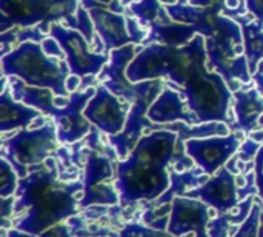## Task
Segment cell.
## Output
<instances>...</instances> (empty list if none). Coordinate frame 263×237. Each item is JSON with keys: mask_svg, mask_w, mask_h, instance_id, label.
I'll return each instance as SVG.
<instances>
[{"mask_svg": "<svg viewBox=\"0 0 263 237\" xmlns=\"http://www.w3.org/2000/svg\"><path fill=\"white\" fill-rule=\"evenodd\" d=\"M254 176H256V185L259 190V197L263 202V143L254 159Z\"/></svg>", "mask_w": 263, "mask_h": 237, "instance_id": "cell-34", "label": "cell"}, {"mask_svg": "<svg viewBox=\"0 0 263 237\" xmlns=\"http://www.w3.org/2000/svg\"><path fill=\"white\" fill-rule=\"evenodd\" d=\"M42 48H43V51H45L46 56H49V57H57V59H60V60H63V59L66 60L65 51L62 49L60 43H59L54 37L48 35V37L42 42Z\"/></svg>", "mask_w": 263, "mask_h": 237, "instance_id": "cell-33", "label": "cell"}, {"mask_svg": "<svg viewBox=\"0 0 263 237\" xmlns=\"http://www.w3.org/2000/svg\"><path fill=\"white\" fill-rule=\"evenodd\" d=\"M206 68L219 72L228 83L231 91H239L242 83H251L248 59L245 56L242 26L225 15H219L214 22V32L206 39Z\"/></svg>", "mask_w": 263, "mask_h": 237, "instance_id": "cell-4", "label": "cell"}, {"mask_svg": "<svg viewBox=\"0 0 263 237\" xmlns=\"http://www.w3.org/2000/svg\"><path fill=\"white\" fill-rule=\"evenodd\" d=\"M250 137H251L253 140L259 142V143H263V131H253V133L250 134Z\"/></svg>", "mask_w": 263, "mask_h": 237, "instance_id": "cell-43", "label": "cell"}, {"mask_svg": "<svg viewBox=\"0 0 263 237\" xmlns=\"http://www.w3.org/2000/svg\"><path fill=\"white\" fill-rule=\"evenodd\" d=\"M185 196L191 199H199L219 213L236 210L240 204L236 174L231 173L227 167L220 168L203 185L190 190Z\"/></svg>", "mask_w": 263, "mask_h": 237, "instance_id": "cell-15", "label": "cell"}, {"mask_svg": "<svg viewBox=\"0 0 263 237\" xmlns=\"http://www.w3.org/2000/svg\"><path fill=\"white\" fill-rule=\"evenodd\" d=\"M210 207L186 196H177L173 199V210L168 222V233L174 237H186L193 233L194 237L208 236Z\"/></svg>", "mask_w": 263, "mask_h": 237, "instance_id": "cell-14", "label": "cell"}, {"mask_svg": "<svg viewBox=\"0 0 263 237\" xmlns=\"http://www.w3.org/2000/svg\"><path fill=\"white\" fill-rule=\"evenodd\" d=\"M260 147H262V145H260L259 142H256V140H253L251 137H248L247 140L242 142V145H240V148H239L236 157H237L240 162L250 163V162H253V160L256 159V156H257Z\"/></svg>", "mask_w": 263, "mask_h": 237, "instance_id": "cell-31", "label": "cell"}, {"mask_svg": "<svg viewBox=\"0 0 263 237\" xmlns=\"http://www.w3.org/2000/svg\"><path fill=\"white\" fill-rule=\"evenodd\" d=\"M253 82L256 83V88L259 89L260 96L263 97V74H260V72H256V74L253 76Z\"/></svg>", "mask_w": 263, "mask_h": 237, "instance_id": "cell-41", "label": "cell"}, {"mask_svg": "<svg viewBox=\"0 0 263 237\" xmlns=\"http://www.w3.org/2000/svg\"><path fill=\"white\" fill-rule=\"evenodd\" d=\"M65 25L69 29H76V31L82 32L83 37L88 40V43L91 46L94 45V37H96L94 31H96V28H94V23H92V19H91L89 12L86 11V8L82 3L79 5L76 15H71L69 19L65 20Z\"/></svg>", "mask_w": 263, "mask_h": 237, "instance_id": "cell-26", "label": "cell"}, {"mask_svg": "<svg viewBox=\"0 0 263 237\" xmlns=\"http://www.w3.org/2000/svg\"><path fill=\"white\" fill-rule=\"evenodd\" d=\"M80 83H82V77L71 74V76L68 77V80H66V89H68V93H69V94L76 93V91L80 88Z\"/></svg>", "mask_w": 263, "mask_h": 237, "instance_id": "cell-38", "label": "cell"}, {"mask_svg": "<svg viewBox=\"0 0 263 237\" xmlns=\"http://www.w3.org/2000/svg\"><path fill=\"white\" fill-rule=\"evenodd\" d=\"M259 125H260V126H262V128H263V116H262V117H260V120H259Z\"/></svg>", "mask_w": 263, "mask_h": 237, "instance_id": "cell-47", "label": "cell"}, {"mask_svg": "<svg viewBox=\"0 0 263 237\" xmlns=\"http://www.w3.org/2000/svg\"><path fill=\"white\" fill-rule=\"evenodd\" d=\"M42 117V113L32 106L14 100L11 89H3L0 96V131L8 133L12 130H25L35 119Z\"/></svg>", "mask_w": 263, "mask_h": 237, "instance_id": "cell-20", "label": "cell"}, {"mask_svg": "<svg viewBox=\"0 0 263 237\" xmlns=\"http://www.w3.org/2000/svg\"><path fill=\"white\" fill-rule=\"evenodd\" d=\"M240 145V134L233 133L228 136L190 139L185 142V151L205 174L214 176L220 168L227 167L233 156L237 154Z\"/></svg>", "mask_w": 263, "mask_h": 237, "instance_id": "cell-11", "label": "cell"}, {"mask_svg": "<svg viewBox=\"0 0 263 237\" xmlns=\"http://www.w3.org/2000/svg\"><path fill=\"white\" fill-rule=\"evenodd\" d=\"M259 237H263V211H262V217H260V228H259Z\"/></svg>", "mask_w": 263, "mask_h": 237, "instance_id": "cell-44", "label": "cell"}, {"mask_svg": "<svg viewBox=\"0 0 263 237\" xmlns=\"http://www.w3.org/2000/svg\"><path fill=\"white\" fill-rule=\"evenodd\" d=\"M217 3H225V0H190V5L193 6H213Z\"/></svg>", "mask_w": 263, "mask_h": 237, "instance_id": "cell-40", "label": "cell"}, {"mask_svg": "<svg viewBox=\"0 0 263 237\" xmlns=\"http://www.w3.org/2000/svg\"><path fill=\"white\" fill-rule=\"evenodd\" d=\"M83 182H62L55 159L29 170L18 180L14 205V228L40 236L62 221L79 213L77 193H83Z\"/></svg>", "mask_w": 263, "mask_h": 237, "instance_id": "cell-1", "label": "cell"}, {"mask_svg": "<svg viewBox=\"0 0 263 237\" xmlns=\"http://www.w3.org/2000/svg\"><path fill=\"white\" fill-rule=\"evenodd\" d=\"M80 3L89 12L96 32L103 40L106 56H109L112 49L133 43L126 26V17L123 14L112 12L109 9V5L97 0H80Z\"/></svg>", "mask_w": 263, "mask_h": 237, "instance_id": "cell-16", "label": "cell"}, {"mask_svg": "<svg viewBox=\"0 0 263 237\" xmlns=\"http://www.w3.org/2000/svg\"><path fill=\"white\" fill-rule=\"evenodd\" d=\"M206 39L202 34H197L183 46L151 43L128 65L126 77L133 83L166 79L183 88L190 77L200 66L206 65Z\"/></svg>", "mask_w": 263, "mask_h": 237, "instance_id": "cell-2", "label": "cell"}, {"mask_svg": "<svg viewBox=\"0 0 263 237\" xmlns=\"http://www.w3.org/2000/svg\"><path fill=\"white\" fill-rule=\"evenodd\" d=\"M179 93L186 100L188 110L197 116L199 123L223 122L231 130L234 128V122L228 119L233 91L219 72L208 71L206 65H203Z\"/></svg>", "mask_w": 263, "mask_h": 237, "instance_id": "cell-5", "label": "cell"}, {"mask_svg": "<svg viewBox=\"0 0 263 237\" xmlns=\"http://www.w3.org/2000/svg\"><path fill=\"white\" fill-rule=\"evenodd\" d=\"M2 72L18 77L29 86L49 88L55 96L69 97L66 80L71 76L66 60L45 54L42 43L23 42L2 57Z\"/></svg>", "mask_w": 263, "mask_h": 237, "instance_id": "cell-3", "label": "cell"}, {"mask_svg": "<svg viewBox=\"0 0 263 237\" xmlns=\"http://www.w3.org/2000/svg\"><path fill=\"white\" fill-rule=\"evenodd\" d=\"M262 205L254 204L251 214L247 217V221L239 227L236 234L233 237H259L260 228V217H262Z\"/></svg>", "mask_w": 263, "mask_h": 237, "instance_id": "cell-30", "label": "cell"}, {"mask_svg": "<svg viewBox=\"0 0 263 237\" xmlns=\"http://www.w3.org/2000/svg\"><path fill=\"white\" fill-rule=\"evenodd\" d=\"M248 3V12H251L256 17V22L263 26V0H247Z\"/></svg>", "mask_w": 263, "mask_h": 237, "instance_id": "cell-37", "label": "cell"}, {"mask_svg": "<svg viewBox=\"0 0 263 237\" xmlns=\"http://www.w3.org/2000/svg\"><path fill=\"white\" fill-rule=\"evenodd\" d=\"M14 205H15V196L2 197L0 211H2V219L3 221H6V219H9V217L14 216Z\"/></svg>", "mask_w": 263, "mask_h": 237, "instance_id": "cell-36", "label": "cell"}, {"mask_svg": "<svg viewBox=\"0 0 263 237\" xmlns=\"http://www.w3.org/2000/svg\"><path fill=\"white\" fill-rule=\"evenodd\" d=\"M117 237H174L168 231L163 230H156L137 222H129L125 227H122L120 233Z\"/></svg>", "mask_w": 263, "mask_h": 237, "instance_id": "cell-29", "label": "cell"}, {"mask_svg": "<svg viewBox=\"0 0 263 237\" xmlns=\"http://www.w3.org/2000/svg\"><path fill=\"white\" fill-rule=\"evenodd\" d=\"M234 97V113L236 125L233 131L240 130L251 134L259 126V120L263 116V97L257 88H250L247 91L239 89L233 94Z\"/></svg>", "mask_w": 263, "mask_h": 237, "instance_id": "cell-19", "label": "cell"}, {"mask_svg": "<svg viewBox=\"0 0 263 237\" xmlns=\"http://www.w3.org/2000/svg\"><path fill=\"white\" fill-rule=\"evenodd\" d=\"M57 126L54 122L34 130H23L5 142L2 157L8 159L20 179L29 174V170L45 163L57 150Z\"/></svg>", "mask_w": 263, "mask_h": 237, "instance_id": "cell-8", "label": "cell"}, {"mask_svg": "<svg viewBox=\"0 0 263 237\" xmlns=\"http://www.w3.org/2000/svg\"><path fill=\"white\" fill-rule=\"evenodd\" d=\"M97 88L89 86L83 91H76L69 96V103L65 108H55L52 113L57 126V137L62 143H77L91 133V122L83 116V110L94 97Z\"/></svg>", "mask_w": 263, "mask_h": 237, "instance_id": "cell-12", "label": "cell"}, {"mask_svg": "<svg viewBox=\"0 0 263 237\" xmlns=\"http://www.w3.org/2000/svg\"><path fill=\"white\" fill-rule=\"evenodd\" d=\"M188 103L182 97V94L173 88H163L160 96L154 100L151 108L148 110V119L153 123L165 125L174 122H185L186 125H200L197 116L186 110Z\"/></svg>", "mask_w": 263, "mask_h": 237, "instance_id": "cell-17", "label": "cell"}, {"mask_svg": "<svg viewBox=\"0 0 263 237\" xmlns=\"http://www.w3.org/2000/svg\"><path fill=\"white\" fill-rule=\"evenodd\" d=\"M114 185L120 205L128 207L140 200H157L171 187V177L168 167L128 156L117 163Z\"/></svg>", "mask_w": 263, "mask_h": 237, "instance_id": "cell-6", "label": "cell"}, {"mask_svg": "<svg viewBox=\"0 0 263 237\" xmlns=\"http://www.w3.org/2000/svg\"><path fill=\"white\" fill-rule=\"evenodd\" d=\"M166 12L174 22L193 25L197 34L205 35V39L211 37L214 32V22L220 15L225 8V3H217L213 6H193L186 3H174L165 5Z\"/></svg>", "mask_w": 263, "mask_h": 237, "instance_id": "cell-18", "label": "cell"}, {"mask_svg": "<svg viewBox=\"0 0 263 237\" xmlns=\"http://www.w3.org/2000/svg\"><path fill=\"white\" fill-rule=\"evenodd\" d=\"M170 177H171V187L166 190V193H163L157 200L153 202L151 208L162 207L165 204H171L174 197L185 196L190 190H194V188L203 185L210 179V176L205 174L202 168H199V170H188V171H183V173L171 170L170 171Z\"/></svg>", "mask_w": 263, "mask_h": 237, "instance_id": "cell-24", "label": "cell"}, {"mask_svg": "<svg viewBox=\"0 0 263 237\" xmlns=\"http://www.w3.org/2000/svg\"><path fill=\"white\" fill-rule=\"evenodd\" d=\"M126 26H128V32H129L134 45L143 43V40L148 37V29H145L140 25V22H139L137 17H134V15L126 17Z\"/></svg>", "mask_w": 263, "mask_h": 237, "instance_id": "cell-32", "label": "cell"}, {"mask_svg": "<svg viewBox=\"0 0 263 237\" xmlns=\"http://www.w3.org/2000/svg\"><path fill=\"white\" fill-rule=\"evenodd\" d=\"M196 35L197 31L193 25L171 20L170 23H154L142 45L148 46L151 43H163L170 46H183L188 45Z\"/></svg>", "mask_w": 263, "mask_h": 237, "instance_id": "cell-22", "label": "cell"}, {"mask_svg": "<svg viewBox=\"0 0 263 237\" xmlns=\"http://www.w3.org/2000/svg\"><path fill=\"white\" fill-rule=\"evenodd\" d=\"M251 12L248 15H237L236 20L242 26L243 34V45H245V56L248 59L250 71L254 76L257 72V66L263 60V26H260Z\"/></svg>", "mask_w": 263, "mask_h": 237, "instance_id": "cell-23", "label": "cell"}, {"mask_svg": "<svg viewBox=\"0 0 263 237\" xmlns=\"http://www.w3.org/2000/svg\"><path fill=\"white\" fill-rule=\"evenodd\" d=\"M240 5V0H225V8L227 9H237Z\"/></svg>", "mask_w": 263, "mask_h": 237, "instance_id": "cell-42", "label": "cell"}, {"mask_svg": "<svg viewBox=\"0 0 263 237\" xmlns=\"http://www.w3.org/2000/svg\"><path fill=\"white\" fill-rule=\"evenodd\" d=\"M129 9L126 11L129 15H134L139 19L140 25L148 29L154 23H162L168 22L171 17L166 12V8L160 0H139L134 2L128 6Z\"/></svg>", "mask_w": 263, "mask_h": 237, "instance_id": "cell-25", "label": "cell"}, {"mask_svg": "<svg viewBox=\"0 0 263 237\" xmlns=\"http://www.w3.org/2000/svg\"><path fill=\"white\" fill-rule=\"evenodd\" d=\"M85 188L79 200V207H116L120 204V197L116 185L112 184V157L89 150H85Z\"/></svg>", "mask_w": 263, "mask_h": 237, "instance_id": "cell-9", "label": "cell"}, {"mask_svg": "<svg viewBox=\"0 0 263 237\" xmlns=\"http://www.w3.org/2000/svg\"><path fill=\"white\" fill-rule=\"evenodd\" d=\"M236 225V213H219L216 219L208 222V236L210 237H230L231 228Z\"/></svg>", "mask_w": 263, "mask_h": 237, "instance_id": "cell-28", "label": "cell"}, {"mask_svg": "<svg viewBox=\"0 0 263 237\" xmlns=\"http://www.w3.org/2000/svg\"><path fill=\"white\" fill-rule=\"evenodd\" d=\"M79 5V0H0V34L15 26H37L49 34L51 25L74 15Z\"/></svg>", "mask_w": 263, "mask_h": 237, "instance_id": "cell-7", "label": "cell"}, {"mask_svg": "<svg viewBox=\"0 0 263 237\" xmlns=\"http://www.w3.org/2000/svg\"><path fill=\"white\" fill-rule=\"evenodd\" d=\"M9 89L14 100L22 102L28 106L39 110L43 116H52L55 111V94L49 88H37L26 85L22 79L11 76L9 77Z\"/></svg>", "mask_w": 263, "mask_h": 237, "instance_id": "cell-21", "label": "cell"}, {"mask_svg": "<svg viewBox=\"0 0 263 237\" xmlns=\"http://www.w3.org/2000/svg\"><path fill=\"white\" fill-rule=\"evenodd\" d=\"M18 180H20V177L17 176V173L12 168V165L9 163V160L2 157V162H0V196L2 197L15 196Z\"/></svg>", "mask_w": 263, "mask_h": 237, "instance_id": "cell-27", "label": "cell"}, {"mask_svg": "<svg viewBox=\"0 0 263 237\" xmlns=\"http://www.w3.org/2000/svg\"><path fill=\"white\" fill-rule=\"evenodd\" d=\"M2 237H39V236H34V234H29V233L20 231V230H17V228H11V230L3 228V230H2Z\"/></svg>", "mask_w": 263, "mask_h": 237, "instance_id": "cell-39", "label": "cell"}, {"mask_svg": "<svg viewBox=\"0 0 263 237\" xmlns=\"http://www.w3.org/2000/svg\"><path fill=\"white\" fill-rule=\"evenodd\" d=\"M39 237H72V233H71V227L68 224H59V225L51 227L49 230H46Z\"/></svg>", "mask_w": 263, "mask_h": 237, "instance_id": "cell-35", "label": "cell"}, {"mask_svg": "<svg viewBox=\"0 0 263 237\" xmlns=\"http://www.w3.org/2000/svg\"><path fill=\"white\" fill-rule=\"evenodd\" d=\"M128 103V102H126ZM120 102V97L112 94L105 85H99L94 97L83 110V116L108 136H116L123 131L128 120V105Z\"/></svg>", "mask_w": 263, "mask_h": 237, "instance_id": "cell-13", "label": "cell"}, {"mask_svg": "<svg viewBox=\"0 0 263 237\" xmlns=\"http://www.w3.org/2000/svg\"><path fill=\"white\" fill-rule=\"evenodd\" d=\"M49 35L54 37L62 49L66 54V62L69 65V71L79 77L99 76L105 65L109 63V56L97 54L91 51V45L83 37L82 32L76 29H69L65 25L54 22L51 25Z\"/></svg>", "mask_w": 263, "mask_h": 237, "instance_id": "cell-10", "label": "cell"}, {"mask_svg": "<svg viewBox=\"0 0 263 237\" xmlns=\"http://www.w3.org/2000/svg\"><path fill=\"white\" fill-rule=\"evenodd\" d=\"M257 72L263 74V60H260V63H259V66H257Z\"/></svg>", "mask_w": 263, "mask_h": 237, "instance_id": "cell-45", "label": "cell"}, {"mask_svg": "<svg viewBox=\"0 0 263 237\" xmlns=\"http://www.w3.org/2000/svg\"><path fill=\"white\" fill-rule=\"evenodd\" d=\"M97 2H102V3H105V5H111L114 0H97Z\"/></svg>", "mask_w": 263, "mask_h": 237, "instance_id": "cell-46", "label": "cell"}]
</instances>
